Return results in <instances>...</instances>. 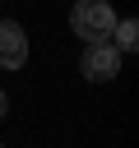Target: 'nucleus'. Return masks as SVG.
Here are the masks:
<instances>
[{"instance_id": "nucleus-1", "label": "nucleus", "mask_w": 139, "mask_h": 148, "mask_svg": "<svg viewBox=\"0 0 139 148\" xmlns=\"http://www.w3.org/2000/svg\"><path fill=\"white\" fill-rule=\"evenodd\" d=\"M70 28H74V37H83V42H102V37H111V28H116V9H111L107 0H79V5L70 9Z\"/></svg>"}, {"instance_id": "nucleus-2", "label": "nucleus", "mask_w": 139, "mask_h": 148, "mask_svg": "<svg viewBox=\"0 0 139 148\" xmlns=\"http://www.w3.org/2000/svg\"><path fill=\"white\" fill-rule=\"evenodd\" d=\"M79 69H83V79H93V83H107V79H116V74H120V51L111 46V37H102V42H88V46H83V60H79Z\"/></svg>"}, {"instance_id": "nucleus-3", "label": "nucleus", "mask_w": 139, "mask_h": 148, "mask_svg": "<svg viewBox=\"0 0 139 148\" xmlns=\"http://www.w3.org/2000/svg\"><path fill=\"white\" fill-rule=\"evenodd\" d=\"M28 65V37L19 23L0 18V69H23Z\"/></svg>"}, {"instance_id": "nucleus-4", "label": "nucleus", "mask_w": 139, "mask_h": 148, "mask_svg": "<svg viewBox=\"0 0 139 148\" xmlns=\"http://www.w3.org/2000/svg\"><path fill=\"white\" fill-rule=\"evenodd\" d=\"M111 32H116V51H134L139 46V23L134 18H116Z\"/></svg>"}, {"instance_id": "nucleus-5", "label": "nucleus", "mask_w": 139, "mask_h": 148, "mask_svg": "<svg viewBox=\"0 0 139 148\" xmlns=\"http://www.w3.org/2000/svg\"><path fill=\"white\" fill-rule=\"evenodd\" d=\"M5 106H9V102H5V92H0V116H5Z\"/></svg>"}]
</instances>
